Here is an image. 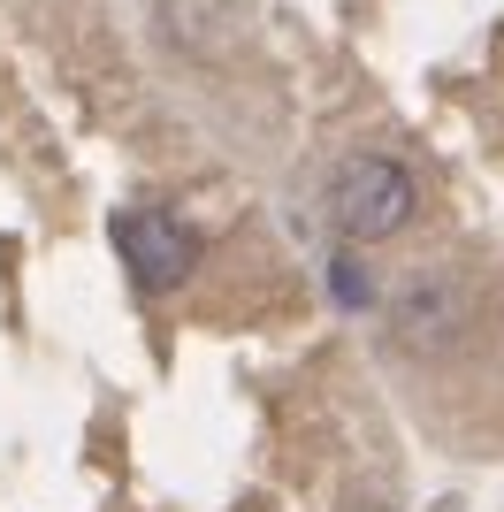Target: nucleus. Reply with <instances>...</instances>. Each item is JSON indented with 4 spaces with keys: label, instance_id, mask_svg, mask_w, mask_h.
I'll return each mask as SVG.
<instances>
[{
    "label": "nucleus",
    "instance_id": "f257e3e1",
    "mask_svg": "<svg viewBox=\"0 0 504 512\" xmlns=\"http://www.w3.org/2000/svg\"><path fill=\"white\" fill-rule=\"evenodd\" d=\"M413 176L390 161V153H352L329 184V222L352 245H382V237H398L413 222Z\"/></svg>",
    "mask_w": 504,
    "mask_h": 512
},
{
    "label": "nucleus",
    "instance_id": "f03ea898",
    "mask_svg": "<svg viewBox=\"0 0 504 512\" xmlns=\"http://www.w3.org/2000/svg\"><path fill=\"white\" fill-rule=\"evenodd\" d=\"M115 245H123L138 291H176V283L199 268V237H191L176 214H161V207L123 214V222H115Z\"/></svg>",
    "mask_w": 504,
    "mask_h": 512
},
{
    "label": "nucleus",
    "instance_id": "7ed1b4c3",
    "mask_svg": "<svg viewBox=\"0 0 504 512\" xmlns=\"http://www.w3.org/2000/svg\"><path fill=\"white\" fill-rule=\"evenodd\" d=\"M390 321H398V337L413 344V352H443V344L466 329V299L436 260H420L413 276L398 283V299H390Z\"/></svg>",
    "mask_w": 504,
    "mask_h": 512
},
{
    "label": "nucleus",
    "instance_id": "20e7f679",
    "mask_svg": "<svg viewBox=\"0 0 504 512\" xmlns=\"http://www.w3.org/2000/svg\"><path fill=\"white\" fill-rule=\"evenodd\" d=\"M336 299H344V306H367V299H375L367 276H359V260H336Z\"/></svg>",
    "mask_w": 504,
    "mask_h": 512
}]
</instances>
